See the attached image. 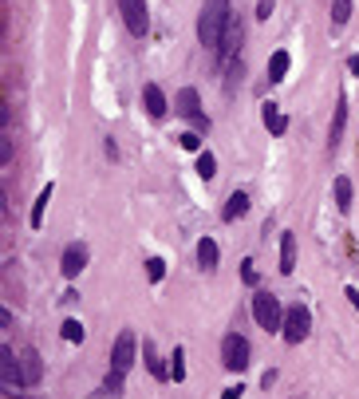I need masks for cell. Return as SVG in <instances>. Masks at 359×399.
Here are the masks:
<instances>
[{
  "instance_id": "obj_27",
  "label": "cell",
  "mask_w": 359,
  "mask_h": 399,
  "mask_svg": "<svg viewBox=\"0 0 359 399\" xmlns=\"http://www.w3.org/2000/svg\"><path fill=\"white\" fill-rule=\"evenodd\" d=\"M273 4H277V0H257V16H261V20H268V12H273Z\"/></svg>"
},
{
  "instance_id": "obj_29",
  "label": "cell",
  "mask_w": 359,
  "mask_h": 399,
  "mask_svg": "<svg viewBox=\"0 0 359 399\" xmlns=\"http://www.w3.org/2000/svg\"><path fill=\"white\" fill-rule=\"evenodd\" d=\"M182 146H186V150H198V146H202V139H198V135H182Z\"/></svg>"
},
{
  "instance_id": "obj_20",
  "label": "cell",
  "mask_w": 359,
  "mask_h": 399,
  "mask_svg": "<svg viewBox=\"0 0 359 399\" xmlns=\"http://www.w3.org/2000/svg\"><path fill=\"white\" fill-rule=\"evenodd\" d=\"M47 202H51V186H44V190H40V198H36V206H32V225H44Z\"/></svg>"
},
{
  "instance_id": "obj_18",
  "label": "cell",
  "mask_w": 359,
  "mask_h": 399,
  "mask_svg": "<svg viewBox=\"0 0 359 399\" xmlns=\"http://www.w3.org/2000/svg\"><path fill=\"white\" fill-rule=\"evenodd\" d=\"M142 356H146V367H150V376H158V380H166V364L158 360V352H154V344H150V340L142 344Z\"/></svg>"
},
{
  "instance_id": "obj_33",
  "label": "cell",
  "mask_w": 359,
  "mask_h": 399,
  "mask_svg": "<svg viewBox=\"0 0 359 399\" xmlns=\"http://www.w3.org/2000/svg\"><path fill=\"white\" fill-rule=\"evenodd\" d=\"M20 399H28V396H20Z\"/></svg>"
},
{
  "instance_id": "obj_10",
  "label": "cell",
  "mask_w": 359,
  "mask_h": 399,
  "mask_svg": "<svg viewBox=\"0 0 359 399\" xmlns=\"http://www.w3.org/2000/svg\"><path fill=\"white\" fill-rule=\"evenodd\" d=\"M142 103H146V115H150V119H162V115H166V95H162L158 83H146V87H142Z\"/></svg>"
},
{
  "instance_id": "obj_31",
  "label": "cell",
  "mask_w": 359,
  "mask_h": 399,
  "mask_svg": "<svg viewBox=\"0 0 359 399\" xmlns=\"http://www.w3.org/2000/svg\"><path fill=\"white\" fill-rule=\"evenodd\" d=\"M221 399H241V387H225V391H221Z\"/></svg>"
},
{
  "instance_id": "obj_17",
  "label": "cell",
  "mask_w": 359,
  "mask_h": 399,
  "mask_svg": "<svg viewBox=\"0 0 359 399\" xmlns=\"http://www.w3.org/2000/svg\"><path fill=\"white\" fill-rule=\"evenodd\" d=\"M237 40H241V24H237V20H229V28H225V36H221V48H218L221 60H225V56L237 48Z\"/></svg>"
},
{
  "instance_id": "obj_7",
  "label": "cell",
  "mask_w": 359,
  "mask_h": 399,
  "mask_svg": "<svg viewBox=\"0 0 359 399\" xmlns=\"http://www.w3.org/2000/svg\"><path fill=\"white\" fill-rule=\"evenodd\" d=\"M119 8H123V20H126V28H130V36H146V24H150L146 0H119Z\"/></svg>"
},
{
  "instance_id": "obj_12",
  "label": "cell",
  "mask_w": 359,
  "mask_h": 399,
  "mask_svg": "<svg viewBox=\"0 0 359 399\" xmlns=\"http://www.w3.org/2000/svg\"><path fill=\"white\" fill-rule=\"evenodd\" d=\"M245 214H249V194L233 190L229 202H225V222H237V218H245Z\"/></svg>"
},
{
  "instance_id": "obj_5",
  "label": "cell",
  "mask_w": 359,
  "mask_h": 399,
  "mask_svg": "<svg viewBox=\"0 0 359 399\" xmlns=\"http://www.w3.org/2000/svg\"><path fill=\"white\" fill-rule=\"evenodd\" d=\"M308 328H312V317H308V308H304V304H297V308H288V312H284V340H288V344H300V340H304V336H308Z\"/></svg>"
},
{
  "instance_id": "obj_1",
  "label": "cell",
  "mask_w": 359,
  "mask_h": 399,
  "mask_svg": "<svg viewBox=\"0 0 359 399\" xmlns=\"http://www.w3.org/2000/svg\"><path fill=\"white\" fill-rule=\"evenodd\" d=\"M229 20H233L229 0H205L202 16H198V40H202L209 52H218L221 48V36H225V28H229Z\"/></svg>"
},
{
  "instance_id": "obj_30",
  "label": "cell",
  "mask_w": 359,
  "mask_h": 399,
  "mask_svg": "<svg viewBox=\"0 0 359 399\" xmlns=\"http://www.w3.org/2000/svg\"><path fill=\"white\" fill-rule=\"evenodd\" d=\"M241 273H245V281H249V285L257 281V269H253V261H245V269H241Z\"/></svg>"
},
{
  "instance_id": "obj_25",
  "label": "cell",
  "mask_w": 359,
  "mask_h": 399,
  "mask_svg": "<svg viewBox=\"0 0 359 399\" xmlns=\"http://www.w3.org/2000/svg\"><path fill=\"white\" fill-rule=\"evenodd\" d=\"M162 273H166V261L150 257V261H146V277H150V281H162Z\"/></svg>"
},
{
  "instance_id": "obj_19",
  "label": "cell",
  "mask_w": 359,
  "mask_h": 399,
  "mask_svg": "<svg viewBox=\"0 0 359 399\" xmlns=\"http://www.w3.org/2000/svg\"><path fill=\"white\" fill-rule=\"evenodd\" d=\"M336 206L344 209H351V182H347V178H336Z\"/></svg>"
},
{
  "instance_id": "obj_14",
  "label": "cell",
  "mask_w": 359,
  "mask_h": 399,
  "mask_svg": "<svg viewBox=\"0 0 359 399\" xmlns=\"http://www.w3.org/2000/svg\"><path fill=\"white\" fill-rule=\"evenodd\" d=\"M261 119H265V127L273 130V135H284V130H288V123H284V115L277 111V103H265V107H261Z\"/></svg>"
},
{
  "instance_id": "obj_28",
  "label": "cell",
  "mask_w": 359,
  "mask_h": 399,
  "mask_svg": "<svg viewBox=\"0 0 359 399\" xmlns=\"http://www.w3.org/2000/svg\"><path fill=\"white\" fill-rule=\"evenodd\" d=\"M0 159L12 162V139H0Z\"/></svg>"
},
{
  "instance_id": "obj_4",
  "label": "cell",
  "mask_w": 359,
  "mask_h": 399,
  "mask_svg": "<svg viewBox=\"0 0 359 399\" xmlns=\"http://www.w3.org/2000/svg\"><path fill=\"white\" fill-rule=\"evenodd\" d=\"M0 383H4V391L8 396H16L20 387H24V364L16 360V352L12 348H0Z\"/></svg>"
},
{
  "instance_id": "obj_22",
  "label": "cell",
  "mask_w": 359,
  "mask_h": 399,
  "mask_svg": "<svg viewBox=\"0 0 359 399\" xmlns=\"http://www.w3.org/2000/svg\"><path fill=\"white\" fill-rule=\"evenodd\" d=\"M123 391V372H107V380H103V396H119Z\"/></svg>"
},
{
  "instance_id": "obj_3",
  "label": "cell",
  "mask_w": 359,
  "mask_h": 399,
  "mask_svg": "<svg viewBox=\"0 0 359 399\" xmlns=\"http://www.w3.org/2000/svg\"><path fill=\"white\" fill-rule=\"evenodd\" d=\"M221 364L229 367V372H245L249 367V340L245 336L229 332L221 340Z\"/></svg>"
},
{
  "instance_id": "obj_23",
  "label": "cell",
  "mask_w": 359,
  "mask_h": 399,
  "mask_svg": "<svg viewBox=\"0 0 359 399\" xmlns=\"http://www.w3.org/2000/svg\"><path fill=\"white\" fill-rule=\"evenodd\" d=\"M332 20H336V24H347V20H351V0H336V4H332Z\"/></svg>"
},
{
  "instance_id": "obj_11",
  "label": "cell",
  "mask_w": 359,
  "mask_h": 399,
  "mask_svg": "<svg viewBox=\"0 0 359 399\" xmlns=\"http://www.w3.org/2000/svg\"><path fill=\"white\" fill-rule=\"evenodd\" d=\"M20 364H24V380H28V383H40V376H44L40 352H36V348H24V352H20Z\"/></svg>"
},
{
  "instance_id": "obj_16",
  "label": "cell",
  "mask_w": 359,
  "mask_h": 399,
  "mask_svg": "<svg viewBox=\"0 0 359 399\" xmlns=\"http://www.w3.org/2000/svg\"><path fill=\"white\" fill-rule=\"evenodd\" d=\"M198 261H202L205 269H213V265H218V241H213V238L198 241Z\"/></svg>"
},
{
  "instance_id": "obj_32",
  "label": "cell",
  "mask_w": 359,
  "mask_h": 399,
  "mask_svg": "<svg viewBox=\"0 0 359 399\" xmlns=\"http://www.w3.org/2000/svg\"><path fill=\"white\" fill-rule=\"evenodd\" d=\"M347 297H351V304L359 308V288H347Z\"/></svg>"
},
{
  "instance_id": "obj_9",
  "label": "cell",
  "mask_w": 359,
  "mask_h": 399,
  "mask_svg": "<svg viewBox=\"0 0 359 399\" xmlns=\"http://www.w3.org/2000/svg\"><path fill=\"white\" fill-rule=\"evenodd\" d=\"M60 269H63V277H79V273L87 269V245H67Z\"/></svg>"
},
{
  "instance_id": "obj_8",
  "label": "cell",
  "mask_w": 359,
  "mask_h": 399,
  "mask_svg": "<svg viewBox=\"0 0 359 399\" xmlns=\"http://www.w3.org/2000/svg\"><path fill=\"white\" fill-rule=\"evenodd\" d=\"M178 111L186 115L189 123H198V127H209V123H205V111H202V103H198V91H194V87H186V91L178 95Z\"/></svg>"
},
{
  "instance_id": "obj_2",
  "label": "cell",
  "mask_w": 359,
  "mask_h": 399,
  "mask_svg": "<svg viewBox=\"0 0 359 399\" xmlns=\"http://www.w3.org/2000/svg\"><path fill=\"white\" fill-rule=\"evenodd\" d=\"M253 317H257V324H261L265 332H277V328H284L281 301H277V297H268V293H257V297H253Z\"/></svg>"
},
{
  "instance_id": "obj_26",
  "label": "cell",
  "mask_w": 359,
  "mask_h": 399,
  "mask_svg": "<svg viewBox=\"0 0 359 399\" xmlns=\"http://www.w3.org/2000/svg\"><path fill=\"white\" fill-rule=\"evenodd\" d=\"M174 380H186V356H182V348L174 352Z\"/></svg>"
},
{
  "instance_id": "obj_6",
  "label": "cell",
  "mask_w": 359,
  "mask_h": 399,
  "mask_svg": "<svg viewBox=\"0 0 359 399\" xmlns=\"http://www.w3.org/2000/svg\"><path fill=\"white\" fill-rule=\"evenodd\" d=\"M130 364H135V332H119V340H115V348H111V372H130Z\"/></svg>"
},
{
  "instance_id": "obj_13",
  "label": "cell",
  "mask_w": 359,
  "mask_h": 399,
  "mask_svg": "<svg viewBox=\"0 0 359 399\" xmlns=\"http://www.w3.org/2000/svg\"><path fill=\"white\" fill-rule=\"evenodd\" d=\"M297 269V238L292 233H281V273Z\"/></svg>"
},
{
  "instance_id": "obj_15",
  "label": "cell",
  "mask_w": 359,
  "mask_h": 399,
  "mask_svg": "<svg viewBox=\"0 0 359 399\" xmlns=\"http://www.w3.org/2000/svg\"><path fill=\"white\" fill-rule=\"evenodd\" d=\"M288 76V52H273V60H268V80L281 83Z\"/></svg>"
},
{
  "instance_id": "obj_24",
  "label": "cell",
  "mask_w": 359,
  "mask_h": 399,
  "mask_svg": "<svg viewBox=\"0 0 359 399\" xmlns=\"http://www.w3.org/2000/svg\"><path fill=\"white\" fill-rule=\"evenodd\" d=\"M63 340L79 344V340H83V324H79V320H63Z\"/></svg>"
},
{
  "instance_id": "obj_21",
  "label": "cell",
  "mask_w": 359,
  "mask_h": 399,
  "mask_svg": "<svg viewBox=\"0 0 359 399\" xmlns=\"http://www.w3.org/2000/svg\"><path fill=\"white\" fill-rule=\"evenodd\" d=\"M198 174H202L205 182H209V178L218 174V159H213L209 150H202V155H198Z\"/></svg>"
}]
</instances>
